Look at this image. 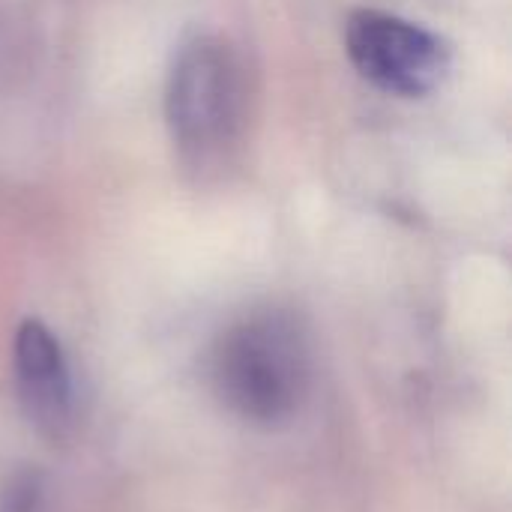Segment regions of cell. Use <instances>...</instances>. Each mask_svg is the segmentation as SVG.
Returning <instances> with one entry per match:
<instances>
[{"label":"cell","mask_w":512,"mask_h":512,"mask_svg":"<svg viewBox=\"0 0 512 512\" xmlns=\"http://www.w3.org/2000/svg\"><path fill=\"white\" fill-rule=\"evenodd\" d=\"M219 402L246 423H288L312 384L309 342L285 312H258L228 327L210 360Z\"/></svg>","instance_id":"cell-1"},{"label":"cell","mask_w":512,"mask_h":512,"mask_svg":"<svg viewBox=\"0 0 512 512\" xmlns=\"http://www.w3.org/2000/svg\"><path fill=\"white\" fill-rule=\"evenodd\" d=\"M249 84L240 54L219 36L189 39L171 66L165 117L174 144L195 162L222 156L243 132Z\"/></svg>","instance_id":"cell-2"},{"label":"cell","mask_w":512,"mask_h":512,"mask_svg":"<svg viewBox=\"0 0 512 512\" xmlns=\"http://www.w3.org/2000/svg\"><path fill=\"white\" fill-rule=\"evenodd\" d=\"M345 51L366 81L399 96L432 93L450 69V48L438 33L381 9L348 18Z\"/></svg>","instance_id":"cell-3"},{"label":"cell","mask_w":512,"mask_h":512,"mask_svg":"<svg viewBox=\"0 0 512 512\" xmlns=\"http://www.w3.org/2000/svg\"><path fill=\"white\" fill-rule=\"evenodd\" d=\"M15 390L30 426L57 441L72 423V381L54 333L27 318L15 333Z\"/></svg>","instance_id":"cell-4"},{"label":"cell","mask_w":512,"mask_h":512,"mask_svg":"<svg viewBox=\"0 0 512 512\" xmlns=\"http://www.w3.org/2000/svg\"><path fill=\"white\" fill-rule=\"evenodd\" d=\"M39 477L33 471H12L0 486V512H39Z\"/></svg>","instance_id":"cell-5"}]
</instances>
